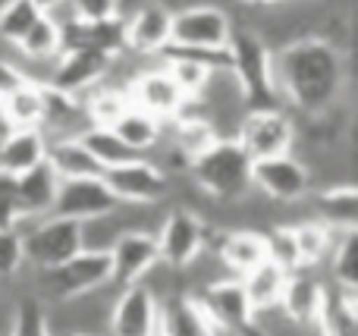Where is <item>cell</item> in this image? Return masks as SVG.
I'll use <instances>...</instances> for the list:
<instances>
[{
    "instance_id": "cell-24",
    "label": "cell",
    "mask_w": 358,
    "mask_h": 336,
    "mask_svg": "<svg viewBox=\"0 0 358 336\" xmlns=\"http://www.w3.org/2000/svg\"><path fill=\"white\" fill-rule=\"evenodd\" d=\"M110 129L117 132L132 151H138L142 157H151L157 151V145L164 142V123L161 119H155L151 113L138 110V107H132V104L126 107L123 117H120Z\"/></svg>"
},
{
    "instance_id": "cell-38",
    "label": "cell",
    "mask_w": 358,
    "mask_h": 336,
    "mask_svg": "<svg viewBox=\"0 0 358 336\" xmlns=\"http://www.w3.org/2000/svg\"><path fill=\"white\" fill-rule=\"evenodd\" d=\"M10 132V123H6V113H3V101H0V138Z\"/></svg>"
},
{
    "instance_id": "cell-10",
    "label": "cell",
    "mask_w": 358,
    "mask_h": 336,
    "mask_svg": "<svg viewBox=\"0 0 358 336\" xmlns=\"http://www.w3.org/2000/svg\"><path fill=\"white\" fill-rule=\"evenodd\" d=\"M170 25L173 10L157 0H145L123 16V50L145 60H161V54L170 48Z\"/></svg>"
},
{
    "instance_id": "cell-27",
    "label": "cell",
    "mask_w": 358,
    "mask_h": 336,
    "mask_svg": "<svg viewBox=\"0 0 358 336\" xmlns=\"http://www.w3.org/2000/svg\"><path fill=\"white\" fill-rule=\"evenodd\" d=\"M79 104H82V110H85L88 126H113L123 117L126 107H129V94L120 85L98 82V85L88 88L85 94H79Z\"/></svg>"
},
{
    "instance_id": "cell-16",
    "label": "cell",
    "mask_w": 358,
    "mask_h": 336,
    "mask_svg": "<svg viewBox=\"0 0 358 336\" xmlns=\"http://www.w3.org/2000/svg\"><path fill=\"white\" fill-rule=\"evenodd\" d=\"M107 258H110V283L120 289L138 283L151 264L161 261L155 233H142V230L123 233V236L110 245Z\"/></svg>"
},
{
    "instance_id": "cell-40",
    "label": "cell",
    "mask_w": 358,
    "mask_h": 336,
    "mask_svg": "<svg viewBox=\"0 0 358 336\" xmlns=\"http://www.w3.org/2000/svg\"><path fill=\"white\" fill-rule=\"evenodd\" d=\"M50 336H88V333H69V330H63V333H50Z\"/></svg>"
},
{
    "instance_id": "cell-26",
    "label": "cell",
    "mask_w": 358,
    "mask_h": 336,
    "mask_svg": "<svg viewBox=\"0 0 358 336\" xmlns=\"http://www.w3.org/2000/svg\"><path fill=\"white\" fill-rule=\"evenodd\" d=\"M340 233H349V230H330V226H324L315 217H305L299 224H292V239H296L302 268H321Z\"/></svg>"
},
{
    "instance_id": "cell-31",
    "label": "cell",
    "mask_w": 358,
    "mask_h": 336,
    "mask_svg": "<svg viewBox=\"0 0 358 336\" xmlns=\"http://www.w3.org/2000/svg\"><path fill=\"white\" fill-rule=\"evenodd\" d=\"M358 230H349V233H340L327 255V268H330V283L334 286H343V289H355L358 286V258H355V249H358Z\"/></svg>"
},
{
    "instance_id": "cell-21",
    "label": "cell",
    "mask_w": 358,
    "mask_h": 336,
    "mask_svg": "<svg viewBox=\"0 0 358 336\" xmlns=\"http://www.w3.org/2000/svg\"><path fill=\"white\" fill-rule=\"evenodd\" d=\"M308 214L330 230H358L355 186H327L308 195Z\"/></svg>"
},
{
    "instance_id": "cell-29",
    "label": "cell",
    "mask_w": 358,
    "mask_h": 336,
    "mask_svg": "<svg viewBox=\"0 0 358 336\" xmlns=\"http://www.w3.org/2000/svg\"><path fill=\"white\" fill-rule=\"evenodd\" d=\"M79 142L92 151V157L101 163L104 170L110 167H120V163H129V161H138V151H132L110 126H88L85 132L79 136Z\"/></svg>"
},
{
    "instance_id": "cell-11",
    "label": "cell",
    "mask_w": 358,
    "mask_h": 336,
    "mask_svg": "<svg viewBox=\"0 0 358 336\" xmlns=\"http://www.w3.org/2000/svg\"><path fill=\"white\" fill-rule=\"evenodd\" d=\"M117 54H107L101 48H82V44H73V48H63L60 57L54 60V73H50V88L63 94H85L88 88H94L98 82L107 79L110 73V63Z\"/></svg>"
},
{
    "instance_id": "cell-25",
    "label": "cell",
    "mask_w": 358,
    "mask_h": 336,
    "mask_svg": "<svg viewBox=\"0 0 358 336\" xmlns=\"http://www.w3.org/2000/svg\"><path fill=\"white\" fill-rule=\"evenodd\" d=\"M44 88L35 82H19L13 92H6L3 98V113L10 129H41L44 119Z\"/></svg>"
},
{
    "instance_id": "cell-35",
    "label": "cell",
    "mask_w": 358,
    "mask_h": 336,
    "mask_svg": "<svg viewBox=\"0 0 358 336\" xmlns=\"http://www.w3.org/2000/svg\"><path fill=\"white\" fill-rule=\"evenodd\" d=\"M22 236L19 230H0V283L10 286V280L22 270Z\"/></svg>"
},
{
    "instance_id": "cell-22",
    "label": "cell",
    "mask_w": 358,
    "mask_h": 336,
    "mask_svg": "<svg viewBox=\"0 0 358 336\" xmlns=\"http://www.w3.org/2000/svg\"><path fill=\"white\" fill-rule=\"evenodd\" d=\"M44 157H48V138L41 129H10L0 138V173L19 176L44 163Z\"/></svg>"
},
{
    "instance_id": "cell-4",
    "label": "cell",
    "mask_w": 358,
    "mask_h": 336,
    "mask_svg": "<svg viewBox=\"0 0 358 336\" xmlns=\"http://www.w3.org/2000/svg\"><path fill=\"white\" fill-rule=\"evenodd\" d=\"M233 16L217 3H189L173 10L170 48L176 50H227L233 35Z\"/></svg>"
},
{
    "instance_id": "cell-36",
    "label": "cell",
    "mask_w": 358,
    "mask_h": 336,
    "mask_svg": "<svg viewBox=\"0 0 358 336\" xmlns=\"http://www.w3.org/2000/svg\"><path fill=\"white\" fill-rule=\"evenodd\" d=\"M19 226H22V211H19L16 176L0 173V230H19Z\"/></svg>"
},
{
    "instance_id": "cell-13",
    "label": "cell",
    "mask_w": 358,
    "mask_h": 336,
    "mask_svg": "<svg viewBox=\"0 0 358 336\" xmlns=\"http://www.w3.org/2000/svg\"><path fill=\"white\" fill-rule=\"evenodd\" d=\"M117 205L120 201L113 198V192L107 189V182L101 180V176H88V180H60L50 217L85 224V220L104 217V214L117 211Z\"/></svg>"
},
{
    "instance_id": "cell-6",
    "label": "cell",
    "mask_w": 358,
    "mask_h": 336,
    "mask_svg": "<svg viewBox=\"0 0 358 336\" xmlns=\"http://www.w3.org/2000/svg\"><path fill=\"white\" fill-rule=\"evenodd\" d=\"M236 142L242 145L252 161H264V157L289 154L296 145V123H292L289 110L277 107V110H248L242 123L236 126Z\"/></svg>"
},
{
    "instance_id": "cell-18",
    "label": "cell",
    "mask_w": 358,
    "mask_h": 336,
    "mask_svg": "<svg viewBox=\"0 0 358 336\" xmlns=\"http://www.w3.org/2000/svg\"><path fill=\"white\" fill-rule=\"evenodd\" d=\"M324 289L327 283L317 277V268H299L286 277L283 295H280V312L292 324H317V314L324 305Z\"/></svg>"
},
{
    "instance_id": "cell-7",
    "label": "cell",
    "mask_w": 358,
    "mask_h": 336,
    "mask_svg": "<svg viewBox=\"0 0 358 336\" xmlns=\"http://www.w3.org/2000/svg\"><path fill=\"white\" fill-rule=\"evenodd\" d=\"M101 180L107 182V189L120 205H161L170 195V176L151 157H138V161L110 167L104 170Z\"/></svg>"
},
{
    "instance_id": "cell-41",
    "label": "cell",
    "mask_w": 358,
    "mask_h": 336,
    "mask_svg": "<svg viewBox=\"0 0 358 336\" xmlns=\"http://www.w3.org/2000/svg\"><path fill=\"white\" fill-rule=\"evenodd\" d=\"M0 293H6V283H0Z\"/></svg>"
},
{
    "instance_id": "cell-28",
    "label": "cell",
    "mask_w": 358,
    "mask_h": 336,
    "mask_svg": "<svg viewBox=\"0 0 358 336\" xmlns=\"http://www.w3.org/2000/svg\"><path fill=\"white\" fill-rule=\"evenodd\" d=\"M286 270L273 261H261L255 270H248L245 277H239L242 289H245L248 302H252L255 312L261 308H273L280 305V295H283V286H286Z\"/></svg>"
},
{
    "instance_id": "cell-14",
    "label": "cell",
    "mask_w": 358,
    "mask_h": 336,
    "mask_svg": "<svg viewBox=\"0 0 358 336\" xmlns=\"http://www.w3.org/2000/svg\"><path fill=\"white\" fill-rule=\"evenodd\" d=\"M161 302L142 286L132 283L117 293L107 318V336H157Z\"/></svg>"
},
{
    "instance_id": "cell-34",
    "label": "cell",
    "mask_w": 358,
    "mask_h": 336,
    "mask_svg": "<svg viewBox=\"0 0 358 336\" xmlns=\"http://www.w3.org/2000/svg\"><path fill=\"white\" fill-rule=\"evenodd\" d=\"M73 19L79 22H113L123 19V6L120 0H66Z\"/></svg>"
},
{
    "instance_id": "cell-5",
    "label": "cell",
    "mask_w": 358,
    "mask_h": 336,
    "mask_svg": "<svg viewBox=\"0 0 358 336\" xmlns=\"http://www.w3.org/2000/svg\"><path fill=\"white\" fill-rule=\"evenodd\" d=\"M22 236V258L29 268L44 270L69 261L82 251V226L76 220L63 217H41L19 226Z\"/></svg>"
},
{
    "instance_id": "cell-8",
    "label": "cell",
    "mask_w": 358,
    "mask_h": 336,
    "mask_svg": "<svg viewBox=\"0 0 358 336\" xmlns=\"http://www.w3.org/2000/svg\"><path fill=\"white\" fill-rule=\"evenodd\" d=\"M155 239H157V255H161L164 264L185 268L208 242V224L192 207L176 205L170 211H164L161 224L155 230Z\"/></svg>"
},
{
    "instance_id": "cell-32",
    "label": "cell",
    "mask_w": 358,
    "mask_h": 336,
    "mask_svg": "<svg viewBox=\"0 0 358 336\" xmlns=\"http://www.w3.org/2000/svg\"><path fill=\"white\" fill-rule=\"evenodd\" d=\"M41 13L29 3V0H10V3L0 10V41L6 44H19L25 38V31L38 22Z\"/></svg>"
},
{
    "instance_id": "cell-39",
    "label": "cell",
    "mask_w": 358,
    "mask_h": 336,
    "mask_svg": "<svg viewBox=\"0 0 358 336\" xmlns=\"http://www.w3.org/2000/svg\"><path fill=\"white\" fill-rule=\"evenodd\" d=\"M248 3H255V6H264V3H277V0H248Z\"/></svg>"
},
{
    "instance_id": "cell-12",
    "label": "cell",
    "mask_w": 358,
    "mask_h": 336,
    "mask_svg": "<svg viewBox=\"0 0 358 336\" xmlns=\"http://www.w3.org/2000/svg\"><path fill=\"white\" fill-rule=\"evenodd\" d=\"M126 94H129V104L138 107V110L151 113L161 123H170L176 119V113L182 110L185 94L179 92L170 79V73L164 69V63H148L142 73L132 75V82L126 85Z\"/></svg>"
},
{
    "instance_id": "cell-9",
    "label": "cell",
    "mask_w": 358,
    "mask_h": 336,
    "mask_svg": "<svg viewBox=\"0 0 358 336\" xmlns=\"http://www.w3.org/2000/svg\"><path fill=\"white\" fill-rule=\"evenodd\" d=\"M252 189H258L264 198L277 201V205H292L302 201L315 192L311 173L296 154H280L264 157V161H252Z\"/></svg>"
},
{
    "instance_id": "cell-30",
    "label": "cell",
    "mask_w": 358,
    "mask_h": 336,
    "mask_svg": "<svg viewBox=\"0 0 358 336\" xmlns=\"http://www.w3.org/2000/svg\"><path fill=\"white\" fill-rule=\"evenodd\" d=\"M16 48L22 50V57H29V60H57L63 50V31L54 19L41 13L38 22L25 31V38L16 44Z\"/></svg>"
},
{
    "instance_id": "cell-19",
    "label": "cell",
    "mask_w": 358,
    "mask_h": 336,
    "mask_svg": "<svg viewBox=\"0 0 358 336\" xmlns=\"http://www.w3.org/2000/svg\"><path fill=\"white\" fill-rule=\"evenodd\" d=\"M157 333L161 336H217V324L204 312L195 293H179L161 302L157 314Z\"/></svg>"
},
{
    "instance_id": "cell-15",
    "label": "cell",
    "mask_w": 358,
    "mask_h": 336,
    "mask_svg": "<svg viewBox=\"0 0 358 336\" xmlns=\"http://www.w3.org/2000/svg\"><path fill=\"white\" fill-rule=\"evenodd\" d=\"M201 299L204 312L210 314V321L217 324V330L227 333H248L252 330V318L255 308L248 302L245 289H242L239 277H227V280H217L210 286H204L201 293H195Z\"/></svg>"
},
{
    "instance_id": "cell-23",
    "label": "cell",
    "mask_w": 358,
    "mask_h": 336,
    "mask_svg": "<svg viewBox=\"0 0 358 336\" xmlns=\"http://www.w3.org/2000/svg\"><path fill=\"white\" fill-rule=\"evenodd\" d=\"M44 161L54 167L60 180H88V176H104V167L92 157V151L79 138H57L48 142V157Z\"/></svg>"
},
{
    "instance_id": "cell-1",
    "label": "cell",
    "mask_w": 358,
    "mask_h": 336,
    "mask_svg": "<svg viewBox=\"0 0 358 336\" xmlns=\"http://www.w3.org/2000/svg\"><path fill=\"white\" fill-rule=\"evenodd\" d=\"M273 85L289 117H321L343 104L349 85V50L308 35L273 50Z\"/></svg>"
},
{
    "instance_id": "cell-17",
    "label": "cell",
    "mask_w": 358,
    "mask_h": 336,
    "mask_svg": "<svg viewBox=\"0 0 358 336\" xmlns=\"http://www.w3.org/2000/svg\"><path fill=\"white\" fill-rule=\"evenodd\" d=\"M208 249L217 251L223 268L233 277H245L261 261H267V239L261 230H248V226H236V230H217Z\"/></svg>"
},
{
    "instance_id": "cell-37",
    "label": "cell",
    "mask_w": 358,
    "mask_h": 336,
    "mask_svg": "<svg viewBox=\"0 0 358 336\" xmlns=\"http://www.w3.org/2000/svg\"><path fill=\"white\" fill-rule=\"evenodd\" d=\"M29 3L35 6L38 13H44V16H50V13H54L60 3H66V0H29Z\"/></svg>"
},
{
    "instance_id": "cell-20",
    "label": "cell",
    "mask_w": 358,
    "mask_h": 336,
    "mask_svg": "<svg viewBox=\"0 0 358 336\" xmlns=\"http://www.w3.org/2000/svg\"><path fill=\"white\" fill-rule=\"evenodd\" d=\"M57 189H60V176L54 173V167H50L48 161L16 176V192H19V211H22V224H29V220L50 217V211H54V201H57Z\"/></svg>"
},
{
    "instance_id": "cell-42",
    "label": "cell",
    "mask_w": 358,
    "mask_h": 336,
    "mask_svg": "<svg viewBox=\"0 0 358 336\" xmlns=\"http://www.w3.org/2000/svg\"><path fill=\"white\" fill-rule=\"evenodd\" d=\"M157 336H161V333H157Z\"/></svg>"
},
{
    "instance_id": "cell-2",
    "label": "cell",
    "mask_w": 358,
    "mask_h": 336,
    "mask_svg": "<svg viewBox=\"0 0 358 336\" xmlns=\"http://www.w3.org/2000/svg\"><path fill=\"white\" fill-rule=\"evenodd\" d=\"M185 176L210 201H239L245 192H252V157L233 136L214 138L189 161Z\"/></svg>"
},
{
    "instance_id": "cell-3",
    "label": "cell",
    "mask_w": 358,
    "mask_h": 336,
    "mask_svg": "<svg viewBox=\"0 0 358 336\" xmlns=\"http://www.w3.org/2000/svg\"><path fill=\"white\" fill-rule=\"evenodd\" d=\"M271 60L273 50L267 48V41L258 31L248 29V25H233V35H229L227 44V63L248 110H277V107H283L277 85H273Z\"/></svg>"
},
{
    "instance_id": "cell-33",
    "label": "cell",
    "mask_w": 358,
    "mask_h": 336,
    "mask_svg": "<svg viewBox=\"0 0 358 336\" xmlns=\"http://www.w3.org/2000/svg\"><path fill=\"white\" fill-rule=\"evenodd\" d=\"M264 239H267V261L280 264L286 274H292V270L302 268V261H299V249H296V239H292V226H286V224L273 226V230L264 233Z\"/></svg>"
}]
</instances>
